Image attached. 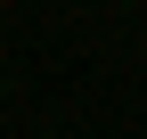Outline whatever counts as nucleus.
Masks as SVG:
<instances>
[{"label":"nucleus","instance_id":"nucleus-1","mask_svg":"<svg viewBox=\"0 0 147 139\" xmlns=\"http://www.w3.org/2000/svg\"><path fill=\"white\" fill-rule=\"evenodd\" d=\"M139 8H147V0H139Z\"/></svg>","mask_w":147,"mask_h":139}]
</instances>
